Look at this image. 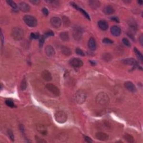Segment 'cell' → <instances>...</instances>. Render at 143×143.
I'll return each instance as SVG.
<instances>
[{"label":"cell","instance_id":"6da1fadb","mask_svg":"<svg viewBox=\"0 0 143 143\" xmlns=\"http://www.w3.org/2000/svg\"><path fill=\"white\" fill-rule=\"evenodd\" d=\"M96 102L101 106H107L109 104L110 99L108 96L105 92H100L96 97Z\"/></svg>","mask_w":143,"mask_h":143},{"label":"cell","instance_id":"7a4b0ae2","mask_svg":"<svg viewBox=\"0 0 143 143\" xmlns=\"http://www.w3.org/2000/svg\"><path fill=\"white\" fill-rule=\"evenodd\" d=\"M24 31L20 27H15L13 28L11 31V35L14 40L19 41L24 37Z\"/></svg>","mask_w":143,"mask_h":143},{"label":"cell","instance_id":"3957f363","mask_svg":"<svg viewBox=\"0 0 143 143\" xmlns=\"http://www.w3.org/2000/svg\"><path fill=\"white\" fill-rule=\"evenodd\" d=\"M23 19L25 23L27 26H29V27H34L36 26L37 25V24H38L37 19L33 16L26 15H25L24 16Z\"/></svg>","mask_w":143,"mask_h":143},{"label":"cell","instance_id":"277c9868","mask_svg":"<svg viewBox=\"0 0 143 143\" xmlns=\"http://www.w3.org/2000/svg\"><path fill=\"white\" fill-rule=\"evenodd\" d=\"M55 119L56 122L59 123H64L68 119V116L66 113L64 111H59L56 112L54 115Z\"/></svg>","mask_w":143,"mask_h":143},{"label":"cell","instance_id":"5b68a950","mask_svg":"<svg viewBox=\"0 0 143 143\" xmlns=\"http://www.w3.org/2000/svg\"><path fill=\"white\" fill-rule=\"evenodd\" d=\"M87 98L86 93L82 89H79L76 92L75 94V99L78 103L82 104L83 103Z\"/></svg>","mask_w":143,"mask_h":143},{"label":"cell","instance_id":"8992f818","mask_svg":"<svg viewBox=\"0 0 143 143\" xmlns=\"http://www.w3.org/2000/svg\"><path fill=\"white\" fill-rule=\"evenodd\" d=\"M46 88L49 91H50L52 94L56 96H59L61 94L59 89L54 85V84L52 83H48L46 85Z\"/></svg>","mask_w":143,"mask_h":143},{"label":"cell","instance_id":"52a82bcc","mask_svg":"<svg viewBox=\"0 0 143 143\" xmlns=\"http://www.w3.org/2000/svg\"><path fill=\"white\" fill-rule=\"evenodd\" d=\"M69 64L74 68H80L83 66V62L82 60L77 58H74L69 61Z\"/></svg>","mask_w":143,"mask_h":143},{"label":"cell","instance_id":"ba28073f","mask_svg":"<svg viewBox=\"0 0 143 143\" xmlns=\"http://www.w3.org/2000/svg\"><path fill=\"white\" fill-rule=\"evenodd\" d=\"M74 38L76 40H79L81 39L82 36V29L79 27H75L73 29V32Z\"/></svg>","mask_w":143,"mask_h":143},{"label":"cell","instance_id":"9c48e42d","mask_svg":"<svg viewBox=\"0 0 143 143\" xmlns=\"http://www.w3.org/2000/svg\"><path fill=\"white\" fill-rule=\"evenodd\" d=\"M50 24L54 28H59L61 25V20L58 17H53L50 19Z\"/></svg>","mask_w":143,"mask_h":143},{"label":"cell","instance_id":"30bf717a","mask_svg":"<svg viewBox=\"0 0 143 143\" xmlns=\"http://www.w3.org/2000/svg\"><path fill=\"white\" fill-rule=\"evenodd\" d=\"M123 64H127V65H130V66H136L138 67H140L139 66V65L138 64V61H136L135 59H133V58H128V59H123L122 61Z\"/></svg>","mask_w":143,"mask_h":143},{"label":"cell","instance_id":"8fae6325","mask_svg":"<svg viewBox=\"0 0 143 143\" xmlns=\"http://www.w3.org/2000/svg\"><path fill=\"white\" fill-rule=\"evenodd\" d=\"M124 86L130 92L134 93V92H135L136 91V88L135 87V86L134 84L131 82H130V81L126 82L124 83Z\"/></svg>","mask_w":143,"mask_h":143},{"label":"cell","instance_id":"7c38bea8","mask_svg":"<svg viewBox=\"0 0 143 143\" xmlns=\"http://www.w3.org/2000/svg\"><path fill=\"white\" fill-rule=\"evenodd\" d=\"M41 77L43 79L47 82H49L52 80V76L49 71L47 70H44L41 72Z\"/></svg>","mask_w":143,"mask_h":143},{"label":"cell","instance_id":"4fadbf2b","mask_svg":"<svg viewBox=\"0 0 143 143\" xmlns=\"http://www.w3.org/2000/svg\"><path fill=\"white\" fill-rule=\"evenodd\" d=\"M110 31H111V33L112 34V35L115 36H118L121 35V28H120L119 26H112L111 27Z\"/></svg>","mask_w":143,"mask_h":143},{"label":"cell","instance_id":"5bb4252c","mask_svg":"<svg viewBox=\"0 0 143 143\" xmlns=\"http://www.w3.org/2000/svg\"><path fill=\"white\" fill-rule=\"evenodd\" d=\"M96 137L98 140L102 141H106L108 140V135L106 134L105 133L103 132H98L96 134Z\"/></svg>","mask_w":143,"mask_h":143},{"label":"cell","instance_id":"9a60e30c","mask_svg":"<svg viewBox=\"0 0 143 143\" xmlns=\"http://www.w3.org/2000/svg\"><path fill=\"white\" fill-rule=\"evenodd\" d=\"M45 52L46 56H53L55 54V53H56L54 48L50 45H48L47 46H46L45 48Z\"/></svg>","mask_w":143,"mask_h":143},{"label":"cell","instance_id":"2e32d148","mask_svg":"<svg viewBox=\"0 0 143 143\" xmlns=\"http://www.w3.org/2000/svg\"><path fill=\"white\" fill-rule=\"evenodd\" d=\"M71 5L73 7H74V8H75L76 10H77L80 11V12L82 13V14L84 16H85V17L87 18L88 20H91L90 16H89V15L87 14V12H86V11H84L83 9H82V8H80L79 7H78V6L77 5V4H76L75 3H74V2H71Z\"/></svg>","mask_w":143,"mask_h":143},{"label":"cell","instance_id":"e0dca14e","mask_svg":"<svg viewBox=\"0 0 143 143\" xmlns=\"http://www.w3.org/2000/svg\"><path fill=\"white\" fill-rule=\"evenodd\" d=\"M19 9H20L21 11H23L24 12H29L30 9V6H29L27 3L24 2H20V4H19Z\"/></svg>","mask_w":143,"mask_h":143},{"label":"cell","instance_id":"ac0fdd59","mask_svg":"<svg viewBox=\"0 0 143 143\" xmlns=\"http://www.w3.org/2000/svg\"><path fill=\"white\" fill-rule=\"evenodd\" d=\"M88 46L91 51H95L96 49V43L95 39L93 38H91L89 39L88 43Z\"/></svg>","mask_w":143,"mask_h":143},{"label":"cell","instance_id":"d6986e66","mask_svg":"<svg viewBox=\"0 0 143 143\" xmlns=\"http://www.w3.org/2000/svg\"><path fill=\"white\" fill-rule=\"evenodd\" d=\"M115 12V9H113V7L112 6L108 5L105 6L103 9V12L105 15H111L114 13Z\"/></svg>","mask_w":143,"mask_h":143},{"label":"cell","instance_id":"ffe728a7","mask_svg":"<svg viewBox=\"0 0 143 143\" xmlns=\"http://www.w3.org/2000/svg\"><path fill=\"white\" fill-rule=\"evenodd\" d=\"M89 6L93 9H96L99 7L101 5V3L97 0H90L88 1Z\"/></svg>","mask_w":143,"mask_h":143},{"label":"cell","instance_id":"44dd1931","mask_svg":"<svg viewBox=\"0 0 143 143\" xmlns=\"http://www.w3.org/2000/svg\"><path fill=\"white\" fill-rule=\"evenodd\" d=\"M98 25L100 29L102 30H106L108 29V25L105 20H100L98 22Z\"/></svg>","mask_w":143,"mask_h":143},{"label":"cell","instance_id":"7402d4cb","mask_svg":"<svg viewBox=\"0 0 143 143\" xmlns=\"http://www.w3.org/2000/svg\"><path fill=\"white\" fill-rule=\"evenodd\" d=\"M61 51L64 56H70L72 54L71 50L70 49V48H68L67 46H61Z\"/></svg>","mask_w":143,"mask_h":143},{"label":"cell","instance_id":"603a6c76","mask_svg":"<svg viewBox=\"0 0 143 143\" xmlns=\"http://www.w3.org/2000/svg\"><path fill=\"white\" fill-rule=\"evenodd\" d=\"M60 38L63 41H68L69 39V35L66 32H62L60 34Z\"/></svg>","mask_w":143,"mask_h":143},{"label":"cell","instance_id":"cb8c5ba5","mask_svg":"<svg viewBox=\"0 0 143 143\" xmlns=\"http://www.w3.org/2000/svg\"><path fill=\"white\" fill-rule=\"evenodd\" d=\"M128 24H129V26L130 27V28H131L133 30H136L137 29V24L136 22L135 21V20H133V19H130L129 20V21L128 22Z\"/></svg>","mask_w":143,"mask_h":143},{"label":"cell","instance_id":"d4e9b609","mask_svg":"<svg viewBox=\"0 0 143 143\" xmlns=\"http://www.w3.org/2000/svg\"><path fill=\"white\" fill-rule=\"evenodd\" d=\"M37 129H38V130L39 131V132L41 133V134L44 135H45L46 134V133H47L46 129L43 126V125H38V126H37Z\"/></svg>","mask_w":143,"mask_h":143},{"label":"cell","instance_id":"484cf974","mask_svg":"<svg viewBox=\"0 0 143 143\" xmlns=\"http://www.w3.org/2000/svg\"><path fill=\"white\" fill-rule=\"evenodd\" d=\"M134 53H135V55L136 56H137V58L139 59L140 61L142 62L143 61V56L142 54L140 53V51L139 50H138V49L136 48H134Z\"/></svg>","mask_w":143,"mask_h":143},{"label":"cell","instance_id":"4316f807","mask_svg":"<svg viewBox=\"0 0 143 143\" xmlns=\"http://www.w3.org/2000/svg\"><path fill=\"white\" fill-rule=\"evenodd\" d=\"M124 138L128 143H132L134 142V138H133L131 135H129L128 134H126L124 135Z\"/></svg>","mask_w":143,"mask_h":143},{"label":"cell","instance_id":"83f0119b","mask_svg":"<svg viewBox=\"0 0 143 143\" xmlns=\"http://www.w3.org/2000/svg\"><path fill=\"white\" fill-rule=\"evenodd\" d=\"M20 87H21V90H25L26 88L27 82H26V78L25 77L22 79Z\"/></svg>","mask_w":143,"mask_h":143},{"label":"cell","instance_id":"f1b7e54d","mask_svg":"<svg viewBox=\"0 0 143 143\" xmlns=\"http://www.w3.org/2000/svg\"><path fill=\"white\" fill-rule=\"evenodd\" d=\"M6 2H7L8 5H9L14 10L17 9V5H16L15 2H14V1H11V0H8V1H6Z\"/></svg>","mask_w":143,"mask_h":143},{"label":"cell","instance_id":"f546056e","mask_svg":"<svg viewBox=\"0 0 143 143\" xmlns=\"http://www.w3.org/2000/svg\"><path fill=\"white\" fill-rule=\"evenodd\" d=\"M63 22L64 24V25L66 26H68L70 25V20L68 19V17H66V16H63Z\"/></svg>","mask_w":143,"mask_h":143},{"label":"cell","instance_id":"4dcf8cb0","mask_svg":"<svg viewBox=\"0 0 143 143\" xmlns=\"http://www.w3.org/2000/svg\"><path fill=\"white\" fill-rule=\"evenodd\" d=\"M5 103L7 106L11 107V108H12V107H14L15 106L14 102H13V101L12 100H10V99L6 100L5 101Z\"/></svg>","mask_w":143,"mask_h":143},{"label":"cell","instance_id":"1f68e13d","mask_svg":"<svg viewBox=\"0 0 143 143\" xmlns=\"http://www.w3.org/2000/svg\"><path fill=\"white\" fill-rule=\"evenodd\" d=\"M103 59L105 61H108L112 59V56L109 53H105L103 56Z\"/></svg>","mask_w":143,"mask_h":143},{"label":"cell","instance_id":"d6a6232c","mask_svg":"<svg viewBox=\"0 0 143 143\" xmlns=\"http://www.w3.org/2000/svg\"><path fill=\"white\" fill-rule=\"evenodd\" d=\"M7 134H8V136H9V137L10 138V139H11V140L12 141H14L15 140V137H14V133H13L12 130H8Z\"/></svg>","mask_w":143,"mask_h":143},{"label":"cell","instance_id":"836d02e7","mask_svg":"<svg viewBox=\"0 0 143 143\" xmlns=\"http://www.w3.org/2000/svg\"><path fill=\"white\" fill-rule=\"evenodd\" d=\"M45 39H46V38H45V36L44 35L41 36V37H40V38L39 39V46L40 47V48H41V47L43 46Z\"/></svg>","mask_w":143,"mask_h":143},{"label":"cell","instance_id":"e575fe53","mask_svg":"<svg viewBox=\"0 0 143 143\" xmlns=\"http://www.w3.org/2000/svg\"><path fill=\"white\" fill-rule=\"evenodd\" d=\"M123 43L125 45H126V46L130 47V43L129 40L127 38H123Z\"/></svg>","mask_w":143,"mask_h":143},{"label":"cell","instance_id":"d590c367","mask_svg":"<svg viewBox=\"0 0 143 143\" xmlns=\"http://www.w3.org/2000/svg\"><path fill=\"white\" fill-rule=\"evenodd\" d=\"M76 53H77L78 55H79V56H84V52L83 51V50L82 49H81L79 48H77L76 49Z\"/></svg>","mask_w":143,"mask_h":143},{"label":"cell","instance_id":"8d00e7d4","mask_svg":"<svg viewBox=\"0 0 143 143\" xmlns=\"http://www.w3.org/2000/svg\"><path fill=\"white\" fill-rule=\"evenodd\" d=\"M102 42L105 44H112L113 43L112 40L108 38H104L102 40Z\"/></svg>","mask_w":143,"mask_h":143},{"label":"cell","instance_id":"74e56055","mask_svg":"<svg viewBox=\"0 0 143 143\" xmlns=\"http://www.w3.org/2000/svg\"><path fill=\"white\" fill-rule=\"evenodd\" d=\"M31 38L34 39H38L40 37L39 34L38 33H31L30 34Z\"/></svg>","mask_w":143,"mask_h":143},{"label":"cell","instance_id":"f35d334b","mask_svg":"<svg viewBox=\"0 0 143 143\" xmlns=\"http://www.w3.org/2000/svg\"><path fill=\"white\" fill-rule=\"evenodd\" d=\"M54 32L52 31H49L45 32L44 35L45 38H46L49 36H54Z\"/></svg>","mask_w":143,"mask_h":143},{"label":"cell","instance_id":"ab89813d","mask_svg":"<svg viewBox=\"0 0 143 143\" xmlns=\"http://www.w3.org/2000/svg\"><path fill=\"white\" fill-rule=\"evenodd\" d=\"M84 140H85L86 142H87L88 143H91L93 142L92 140L90 138H89L88 136H84Z\"/></svg>","mask_w":143,"mask_h":143},{"label":"cell","instance_id":"60d3db41","mask_svg":"<svg viewBox=\"0 0 143 143\" xmlns=\"http://www.w3.org/2000/svg\"><path fill=\"white\" fill-rule=\"evenodd\" d=\"M42 12H43V14L45 16H48L49 15L48 10L45 7L43 8V9H42Z\"/></svg>","mask_w":143,"mask_h":143},{"label":"cell","instance_id":"b9f144b4","mask_svg":"<svg viewBox=\"0 0 143 143\" xmlns=\"http://www.w3.org/2000/svg\"><path fill=\"white\" fill-rule=\"evenodd\" d=\"M35 140H36V141L37 143H46V141L42 139H40V138H39L38 137H35Z\"/></svg>","mask_w":143,"mask_h":143},{"label":"cell","instance_id":"7bdbcfd3","mask_svg":"<svg viewBox=\"0 0 143 143\" xmlns=\"http://www.w3.org/2000/svg\"><path fill=\"white\" fill-rule=\"evenodd\" d=\"M111 19L112 21H113L116 22H117V23H118V22H120V20L119 19H118V17H115V16H113V17H112L111 18Z\"/></svg>","mask_w":143,"mask_h":143},{"label":"cell","instance_id":"ee69618b","mask_svg":"<svg viewBox=\"0 0 143 143\" xmlns=\"http://www.w3.org/2000/svg\"><path fill=\"white\" fill-rule=\"evenodd\" d=\"M30 2L32 4L38 5L40 3V1H38V0H31V1H30Z\"/></svg>","mask_w":143,"mask_h":143},{"label":"cell","instance_id":"f6af8a7d","mask_svg":"<svg viewBox=\"0 0 143 143\" xmlns=\"http://www.w3.org/2000/svg\"><path fill=\"white\" fill-rule=\"evenodd\" d=\"M1 44H2V46H3V45H4V38L2 31H1Z\"/></svg>","mask_w":143,"mask_h":143},{"label":"cell","instance_id":"bcb514c9","mask_svg":"<svg viewBox=\"0 0 143 143\" xmlns=\"http://www.w3.org/2000/svg\"><path fill=\"white\" fill-rule=\"evenodd\" d=\"M139 41L141 45H143V35H141L139 38Z\"/></svg>","mask_w":143,"mask_h":143},{"label":"cell","instance_id":"7dc6e473","mask_svg":"<svg viewBox=\"0 0 143 143\" xmlns=\"http://www.w3.org/2000/svg\"><path fill=\"white\" fill-rule=\"evenodd\" d=\"M138 3L140 5H141L143 4V1H138Z\"/></svg>","mask_w":143,"mask_h":143}]
</instances>
